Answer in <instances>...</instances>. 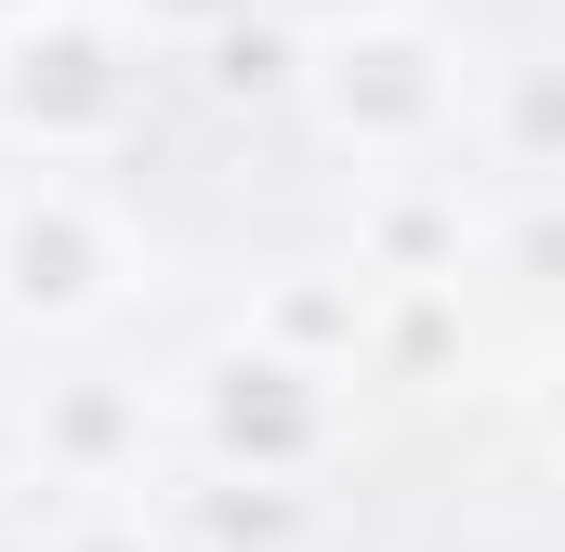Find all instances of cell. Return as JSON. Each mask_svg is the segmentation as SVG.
Returning <instances> with one entry per match:
<instances>
[{
	"label": "cell",
	"instance_id": "cell-7",
	"mask_svg": "<svg viewBox=\"0 0 565 552\" xmlns=\"http://www.w3.org/2000/svg\"><path fill=\"white\" fill-rule=\"evenodd\" d=\"M211 79H224V93H277V79H289V53L264 40V26H250V40L224 26V66H211Z\"/></svg>",
	"mask_w": 565,
	"mask_h": 552
},
{
	"label": "cell",
	"instance_id": "cell-5",
	"mask_svg": "<svg viewBox=\"0 0 565 552\" xmlns=\"http://www.w3.org/2000/svg\"><path fill=\"white\" fill-rule=\"evenodd\" d=\"M40 434H53V460H66V474H106V460L132 447V395H106V382H66Z\"/></svg>",
	"mask_w": 565,
	"mask_h": 552
},
{
	"label": "cell",
	"instance_id": "cell-3",
	"mask_svg": "<svg viewBox=\"0 0 565 552\" xmlns=\"http://www.w3.org/2000/svg\"><path fill=\"white\" fill-rule=\"evenodd\" d=\"M0 302H13V316H53V329L119 302V237H106V211H93L79 184L0 198Z\"/></svg>",
	"mask_w": 565,
	"mask_h": 552
},
{
	"label": "cell",
	"instance_id": "cell-4",
	"mask_svg": "<svg viewBox=\"0 0 565 552\" xmlns=\"http://www.w3.org/2000/svg\"><path fill=\"white\" fill-rule=\"evenodd\" d=\"M198 434H211V460H224V474L277 487V474H302V460L329 447V382H316V369H289V355H264V342H237V355L198 382Z\"/></svg>",
	"mask_w": 565,
	"mask_h": 552
},
{
	"label": "cell",
	"instance_id": "cell-8",
	"mask_svg": "<svg viewBox=\"0 0 565 552\" xmlns=\"http://www.w3.org/2000/svg\"><path fill=\"white\" fill-rule=\"evenodd\" d=\"M513 145H526V158L553 145V79H526V93H513Z\"/></svg>",
	"mask_w": 565,
	"mask_h": 552
},
{
	"label": "cell",
	"instance_id": "cell-1",
	"mask_svg": "<svg viewBox=\"0 0 565 552\" xmlns=\"http://www.w3.org/2000/svg\"><path fill=\"white\" fill-rule=\"evenodd\" d=\"M119 119H132V40L106 13L53 0L0 40V132L26 158H93V145H119Z\"/></svg>",
	"mask_w": 565,
	"mask_h": 552
},
{
	"label": "cell",
	"instance_id": "cell-6",
	"mask_svg": "<svg viewBox=\"0 0 565 552\" xmlns=\"http://www.w3.org/2000/svg\"><path fill=\"white\" fill-rule=\"evenodd\" d=\"M237 13H250V0H132V26H145V40H224Z\"/></svg>",
	"mask_w": 565,
	"mask_h": 552
},
{
	"label": "cell",
	"instance_id": "cell-9",
	"mask_svg": "<svg viewBox=\"0 0 565 552\" xmlns=\"http://www.w3.org/2000/svg\"><path fill=\"white\" fill-rule=\"evenodd\" d=\"M53 552H158V540H145V527H66Z\"/></svg>",
	"mask_w": 565,
	"mask_h": 552
},
{
	"label": "cell",
	"instance_id": "cell-2",
	"mask_svg": "<svg viewBox=\"0 0 565 552\" xmlns=\"http://www.w3.org/2000/svg\"><path fill=\"white\" fill-rule=\"evenodd\" d=\"M302 93H316V119L342 145H382V158H395V145H434L447 106H460L447 40H422V26H342V40H316Z\"/></svg>",
	"mask_w": 565,
	"mask_h": 552
}]
</instances>
